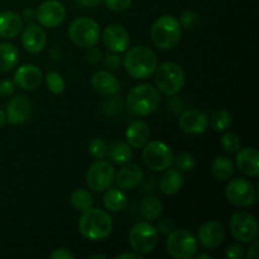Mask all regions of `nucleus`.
Listing matches in <instances>:
<instances>
[{
	"label": "nucleus",
	"instance_id": "1",
	"mask_svg": "<svg viewBox=\"0 0 259 259\" xmlns=\"http://www.w3.org/2000/svg\"><path fill=\"white\" fill-rule=\"evenodd\" d=\"M123 65L125 71L134 78L144 80L151 77L158 66L157 55L148 47L137 46L132 47L123 57Z\"/></svg>",
	"mask_w": 259,
	"mask_h": 259
},
{
	"label": "nucleus",
	"instance_id": "2",
	"mask_svg": "<svg viewBox=\"0 0 259 259\" xmlns=\"http://www.w3.org/2000/svg\"><path fill=\"white\" fill-rule=\"evenodd\" d=\"M113 219L101 209H93L82 212L78 220V229L83 238L93 242L104 240L113 232Z\"/></svg>",
	"mask_w": 259,
	"mask_h": 259
},
{
	"label": "nucleus",
	"instance_id": "3",
	"mask_svg": "<svg viewBox=\"0 0 259 259\" xmlns=\"http://www.w3.org/2000/svg\"><path fill=\"white\" fill-rule=\"evenodd\" d=\"M158 89L149 83H141L131 89L126 96L128 110L136 116H147L154 113L161 105Z\"/></svg>",
	"mask_w": 259,
	"mask_h": 259
},
{
	"label": "nucleus",
	"instance_id": "4",
	"mask_svg": "<svg viewBox=\"0 0 259 259\" xmlns=\"http://www.w3.org/2000/svg\"><path fill=\"white\" fill-rule=\"evenodd\" d=\"M181 25L174 15H162L157 18L151 28V38L157 48L163 51L172 50L181 39Z\"/></svg>",
	"mask_w": 259,
	"mask_h": 259
},
{
	"label": "nucleus",
	"instance_id": "5",
	"mask_svg": "<svg viewBox=\"0 0 259 259\" xmlns=\"http://www.w3.org/2000/svg\"><path fill=\"white\" fill-rule=\"evenodd\" d=\"M154 82L158 91L167 96H175L184 89L186 76L180 65L175 62H164L157 66L154 71Z\"/></svg>",
	"mask_w": 259,
	"mask_h": 259
},
{
	"label": "nucleus",
	"instance_id": "6",
	"mask_svg": "<svg viewBox=\"0 0 259 259\" xmlns=\"http://www.w3.org/2000/svg\"><path fill=\"white\" fill-rule=\"evenodd\" d=\"M68 35L78 47H94L100 39V25L93 18H76L68 27Z\"/></svg>",
	"mask_w": 259,
	"mask_h": 259
},
{
	"label": "nucleus",
	"instance_id": "7",
	"mask_svg": "<svg viewBox=\"0 0 259 259\" xmlns=\"http://www.w3.org/2000/svg\"><path fill=\"white\" fill-rule=\"evenodd\" d=\"M129 245L139 254H149L158 244V232L148 222H139L129 230Z\"/></svg>",
	"mask_w": 259,
	"mask_h": 259
},
{
	"label": "nucleus",
	"instance_id": "8",
	"mask_svg": "<svg viewBox=\"0 0 259 259\" xmlns=\"http://www.w3.org/2000/svg\"><path fill=\"white\" fill-rule=\"evenodd\" d=\"M142 157L144 164L152 171L162 172L174 166V152L171 147L161 141L147 142Z\"/></svg>",
	"mask_w": 259,
	"mask_h": 259
},
{
	"label": "nucleus",
	"instance_id": "9",
	"mask_svg": "<svg viewBox=\"0 0 259 259\" xmlns=\"http://www.w3.org/2000/svg\"><path fill=\"white\" fill-rule=\"evenodd\" d=\"M166 249L176 259H192L196 257L197 239L186 229L172 230L166 240Z\"/></svg>",
	"mask_w": 259,
	"mask_h": 259
},
{
	"label": "nucleus",
	"instance_id": "10",
	"mask_svg": "<svg viewBox=\"0 0 259 259\" xmlns=\"http://www.w3.org/2000/svg\"><path fill=\"white\" fill-rule=\"evenodd\" d=\"M225 197L232 205L237 207H249L257 199L255 187L249 180L238 177L233 179L225 189Z\"/></svg>",
	"mask_w": 259,
	"mask_h": 259
},
{
	"label": "nucleus",
	"instance_id": "11",
	"mask_svg": "<svg viewBox=\"0 0 259 259\" xmlns=\"http://www.w3.org/2000/svg\"><path fill=\"white\" fill-rule=\"evenodd\" d=\"M115 181V169L113 164L104 159H96L86 172V184L93 191L103 192L110 189Z\"/></svg>",
	"mask_w": 259,
	"mask_h": 259
},
{
	"label": "nucleus",
	"instance_id": "12",
	"mask_svg": "<svg viewBox=\"0 0 259 259\" xmlns=\"http://www.w3.org/2000/svg\"><path fill=\"white\" fill-rule=\"evenodd\" d=\"M232 235L242 243H250L258 237V222L252 214L247 211H237L229 220Z\"/></svg>",
	"mask_w": 259,
	"mask_h": 259
},
{
	"label": "nucleus",
	"instance_id": "13",
	"mask_svg": "<svg viewBox=\"0 0 259 259\" xmlns=\"http://www.w3.org/2000/svg\"><path fill=\"white\" fill-rule=\"evenodd\" d=\"M66 18V8L58 0H47L38 7L35 19L46 28H56L63 23Z\"/></svg>",
	"mask_w": 259,
	"mask_h": 259
},
{
	"label": "nucleus",
	"instance_id": "14",
	"mask_svg": "<svg viewBox=\"0 0 259 259\" xmlns=\"http://www.w3.org/2000/svg\"><path fill=\"white\" fill-rule=\"evenodd\" d=\"M179 125L184 133L190 136H199L206 132L209 118L199 109H186L179 118Z\"/></svg>",
	"mask_w": 259,
	"mask_h": 259
},
{
	"label": "nucleus",
	"instance_id": "15",
	"mask_svg": "<svg viewBox=\"0 0 259 259\" xmlns=\"http://www.w3.org/2000/svg\"><path fill=\"white\" fill-rule=\"evenodd\" d=\"M225 239V228L217 220L204 223L197 230V240L206 249H214L219 247Z\"/></svg>",
	"mask_w": 259,
	"mask_h": 259
},
{
	"label": "nucleus",
	"instance_id": "16",
	"mask_svg": "<svg viewBox=\"0 0 259 259\" xmlns=\"http://www.w3.org/2000/svg\"><path fill=\"white\" fill-rule=\"evenodd\" d=\"M103 42L108 50L114 53L125 52L131 43L128 30L119 24H111L103 33Z\"/></svg>",
	"mask_w": 259,
	"mask_h": 259
},
{
	"label": "nucleus",
	"instance_id": "17",
	"mask_svg": "<svg viewBox=\"0 0 259 259\" xmlns=\"http://www.w3.org/2000/svg\"><path fill=\"white\" fill-rule=\"evenodd\" d=\"M43 73L35 65H22L14 73V83L23 90L32 91L42 85Z\"/></svg>",
	"mask_w": 259,
	"mask_h": 259
},
{
	"label": "nucleus",
	"instance_id": "18",
	"mask_svg": "<svg viewBox=\"0 0 259 259\" xmlns=\"http://www.w3.org/2000/svg\"><path fill=\"white\" fill-rule=\"evenodd\" d=\"M32 113L30 101L25 96H15L7 104V120L12 125H22L29 119Z\"/></svg>",
	"mask_w": 259,
	"mask_h": 259
},
{
	"label": "nucleus",
	"instance_id": "19",
	"mask_svg": "<svg viewBox=\"0 0 259 259\" xmlns=\"http://www.w3.org/2000/svg\"><path fill=\"white\" fill-rule=\"evenodd\" d=\"M22 45L29 53H39L47 46V35L42 27L30 23L22 29Z\"/></svg>",
	"mask_w": 259,
	"mask_h": 259
},
{
	"label": "nucleus",
	"instance_id": "20",
	"mask_svg": "<svg viewBox=\"0 0 259 259\" xmlns=\"http://www.w3.org/2000/svg\"><path fill=\"white\" fill-rule=\"evenodd\" d=\"M143 171L136 163L123 164L118 174H115V181L121 190L137 189L143 181Z\"/></svg>",
	"mask_w": 259,
	"mask_h": 259
},
{
	"label": "nucleus",
	"instance_id": "21",
	"mask_svg": "<svg viewBox=\"0 0 259 259\" xmlns=\"http://www.w3.org/2000/svg\"><path fill=\"white\" fill-rule=\"evenodd\" d=\"M238 167L247 176L258 177L259 175V152L253 147H245L237 152Z\"/></svg>",
	"mask_w": 259,
	"mask_h": 259
},
{
	"label": "nucleus",
	"instance_id": "22",
	"mask_svg": "<svg viewBox=\"0 0 259 259\" xmlns=\"http://www.w3.org/2000/svg\"><path fill=\"white\" fill-rule=\"evenodd\" d=\"M91 85L94 90L104 96H114L120 89L118 78L109 71H98L91 77Z\"/></svg>",
	"mask_w": 259,
	"mask_h": 259
},
{
	"label": "nucleus",
	"instance_id": "23",
	"mask_svg": "<svg viewBox=\"0 0 259 259\" xmlns=\"http://www.w3.org/2000/svg\"><path fill=\"white\" fill-rule=\"evenodd\" d=\"M149 136H151V131H149L148 124L141 119L132 121L125 131L126 142L133 148H143L148 142Z\"/></svg>",
	"mask_w": 259,
	"mask_h": 259
},
{
	"label": "nucleus",
	"instance_id": "24",
	"mask_svg": "<svg viewBox=\"0 0 259 259\" xmlns=\"http://www.w3.org/2000/svg\"><path fill=\"white\" fill-rule=\"evenodd\" d=\"M23 29V19L18 13L7 10L0 13V37L12 39Z\"/></svg>",
	"mask_w": 259,
	"mask_h": 259
},
{
	"label": "nucleus",
	"instance_id": "25",
	"mask_svg": "<svg viewBox=\"0 0 259 259\" xmlns=\"http://www.w3.org/2000/svg\"><path fill=\"white\" fill-rule=\"evenodd\" d=\"M184 186V176L177 168H168L159 180V189L167 196L179 194Z\"/></svg>",
	"mask_w": 259,
	"mask_h": 259
},
{
	"label": "nucleus",
	"instance_id": "26",
	"mask_svg": "<svg viewBox=\"0 0 259 259\" xmlns=\"http://www.w3.org/2000/svg\"><path fill=\"white\" fill-rule=\"evenodd\" d=\"M108 154L113 163L123 166V164L132 161V158H133V149L125 142L115 141L108 148Z\"/></svg>",
	"mask_w": 259,
	"mask_h": 259
},
{
	"label": "nucleus",
	"instance_id": "27",
	"mask_svg": "<svg viewBox=\"0 0 259 259\" xmlns=\"http://www.w3.org/2000/svg\"><path fill=\"white\" fill-rule=\"evenodd\" d=\"M19 62V51L12 43H0V72H9Z\"/></svg>",
	"mask_w": 259,
	"mask_h": 259
},
{
	"label": "nucleus",
	"instance_id": "28",
	"mask_svg": "<svg viewBox=\"0 0 259 259\" xmlns=\"http://www.w3.org/2000/svg\"><path fill=\"white\" fill-rule=\"evenodd\" d=\"M104 205L111 212L123 211L128 205V196L121 189H110L104 195Z\"/></svg>",
	"mask_w": 259,
	"mask_h": 259
},
{
	"label": "nucleus",
	"instance_id": "29",
	"mask_svg": "<svg viewBox=\"0 0 259 259\" xmlns=\"http://www.w3.org/2000/svg\"><path fill=\"white\" fill-rule=\"evenodd\" d=\"M212 175L219 181H228L234 175V163L225 156H218L211 166Z\"/></svg>",
	"mask_w": 259,
	"mask_h": 259
},
{
	"label": "nucleus",
	"instance_id": "30",
	"mask_svg": "<svg viewBox=\"0 0 259 259\" xmlns=\"http://www.w3.org/2000/svg\"><path fill=\"white\" fill-rule=\"evenodd\" d=\"M141 211L144 219L154 222V220H158L161 218L162 212H163V204L158 197L148 196L142 202Z\"/></svg>",
	"mask_w": 259,
	"mask_h": 259
},
{
	"label": "nucleus",
	"instance_id": "31",
	"mask_svg": "<svg viewBox=\"0 0 259 259\" xmlns=\"http://www.w3.org/2000/svg\"><path fill=\"white\" fill-rule=\"evenodd\" d=\"M71 204H72L73 209L77 211H86L90 207H93L94 197L89 191L83 189H77L72 192L71 195Z\"/></svg>",
	"mask_w": 259,
	"mask_h": 259
},
{
	"label": "nucleus",
	"instance_id": "32",
	"mask_svg": "<svg viewBox=\"0 0 259 259\" xmlns=\"http://www.w3.org/2000/svg\"><path fill=\"white\" fill-rule=\"evenodd\" d=\"M46 85H47L48 90L52 94H55V95H61V94L65 93V80L56 71H51V72L47 73V76H46Z\"/></svg>",
	"mask_w": 259,
	"mask_h": 259
},
{
	"label": "nucleus",
	"instance_id": "33",
	"mask_svg": "<svg viewBox=\"0 0 259 259\" xmlns=\"http://www.w3.org/2000/svg\"><path fill=\"white\" fill-rule=\"evenodd\" d=\"M232 125V114L227 110H218L211 116V126L215 132L227 131Z\"/></svg>",
	"mask_w": 259,
	"mask_h": 259
},
{
	"label": "nucleus",
	"instance_id": "34",
	"mask_svg": "<svg viewBox=\"0 0 259 259\" xmlns=\"http://www.w3.org/2000/svg\"><path fill=\"white\" fill-rule=\"evenodd\" d=\"M174 164L181 172H190L196 166V159L189 152H181L174 159Z\"/></svg>",
	"mask_w": 259,
	"mask_h": 259
},
{
	"label": "nucleus",
	"instance_id": "35",
	"mask_svg": "<svg viewBox=\"0 0 259 259\" xmlns=\"http://www.w3.org/2000/svg\"><path fill=\"white\" fill-rule=\"evenodd\" d=\"M88 151L94 159H103L108 154V144L104 139L94 138L89 143Z\"/></svg>",
	"mask_w": 259,
	"mask_h": 259
},
{
	"label": "nucleus",
	"instance_id": "36",
	"mask_svg": "<svg viewBox=\"0 0 259 259\" xmlns=\"http://www.w3.org/2000/svg\"><path fill=\"white\" fill-rule=\"evenodd\" d=\"M220 146L225 152L229 153H237L240 149V139L237 134L234 133H225L224 136L220 138Z\"/></svg>",
	"mask_w": 259,
	"mask_h": 259
},
{
	"label": "nucleus",
	"instance_id": "37",
	"mask_svg": "<svg viewBox=\"0 0 259 259\" xmlns=\"http://www.w3.org/2000/svg\"><path fill=\"white\" fill-rule=\"evenodd\" d=\"M200 23V15L195 10H186L180 17V25L186 29H194Z\"/></svg>",
	"mask_w": 259,
	"mask_h": 259
},
{
	"label": "nucleus",
	"instance_id": "38",
	"mask_svg": "<svg viewBox=\"0 0 259 259\" xmlns=\"http://www.w3.org/2000/svg\"><path fill=\"white\" fill-rule=\"evenodd\" d=\"M106 7L115 13L125 12L131 8L132 0H104Z\"/></svg>",
	"mask_w": 259,
	"mask_h": 259
},
{
	"label": "nucleus",
	"instance_id": "39",
	"mask_svg": "<svg viewBox=\"0 0 259 259\" xmlns=\"http://www.w3.org/2000/svg\"><path fill=\"white\" fill-rule=\"evenodd\" d=\"M225 257L229 259H242L244 257V248L239 244H232L225 250Z\"/></svg>",
	"mask_w": 259,
	"mask_h": 259
},
{
	"label": "nucleus",
	"instance_id": "40",
	"mask_svg": "<svg viewBox=\"0 0 259 259\" xmlns=\"http://www.w3.org/2000/svg\"><path fill=\"white\" fill-rule=\"evenodd\" d=\"M15 91V83L10 80H3L0 81V95L4 98H9L14 94Z\"/></svg>",
	"mask_w": 259,
	"mask_h": 259
},
{
	"label": "nucleus",
	"instance_id": "41",
	"mask_svg": "<svg viewBox=\"0 0 259 259\" xmlns=\"http://www.w3.org/2000/svg\"><path fill=\"white\" fill-rule=\"evenodd\" d=\"M121 58L118 55H109L105 57V66L111 71H116L121 66Z\"/></svg>",
	"mask_w": 259,
	"mask_h": 259
},
{
	"label": "nucleus",
	"instance_id": "42",
	"mask_svg": "<svg viewBox=\"0 0 259 259\" xmlns=\"http://www.w3.org/2000/svg\"><path fill=\"white\" fill-rule=\"evenodd\" d=\"M86 50H88V52H86V58H88L89 62L91 63L100 62L101 58H103V53H101V51L99 50V48H96L95 46H94V47L86 48Z\"/></svg>",
	"mask_w": 259,
	"mask_h": 259
},
{
	"label": "nucleus",
	"instance_id": "43",
	"mask_svg": "<svg viewBox=\"0 0 259 259\" xmlns=\"http://www.w3.org/2000/svg\"><path fill=\"white\" fill-rule=\"evenodd\" d=\"M51 259H73L75 255L66 248H57L51 253Z\"/></svg>",
	"mask_w": 259,
	"mask_h": 259
},
{
	"label": "nucleus",
	"instance_id": "44",
	"mask_svg": "<svg viewBox=\"0 0 259 259\" xmlns=\"http://www.w3.org/2000/svg\"><path fill=\"white\" fill-rule=\"evenodd\" d=\"M174 229V222L171 219H162L158 223V230L157 232L162 233V234H169Z\"/></svg>",
	"mask_w": 259,
	"mask_h": 259
},
{
	"label": "nucleus",
	"instance_id": "45",
	"mask_svg": "<svg viewBox=\"0 0 259 259\" xmlns=\"http://www.w3.org/2000/svg\"><path fill=\"white\" fill-rule=\"evenodd\" d=\"M259 243L254 242L252 245L249 247L247 253V258L248 259H257L259 257Z\"/></svg>",
	"mask_w": 259,
	"mask_h": 259
},
{
	"label": "nucleus",
	"instance_id": "46",
	"mask_svg": "<svg viewBox=\"0 0 259 259\" xmlns=\"http://www.w3.org/2000/svg\"><path fill=\"white\" fill-rule=\"evenodd\" d=\"M76 2H77L81 7L93 8V7H96V5L100 4V3L104 2V0H76Z\"/></svg>",
	"mask_w": 259,
	"mask_h": 259
},
{
	"label": "nucleus",
	"instance_id": "47",
	"mask_svg": "<svg viewBox=\"0 0 259 259\" xmlns=\"http://www.w3.org/2000/svg\"><path fill=\"white\" fill-rule=\"evenodd\" d=\"M128 258H134V259H143V255L139 254V253H121V254H118L115 259H128Z\"/></svg>",
	"mask_w": 259,
	"mask_h": 259
},
{
	"label": "nucleus",
	"instance_id": "48",
	"mask_svg": "<svg viewBox=\"0 0 259 259\" xmlns=\"http://www.w3.org/2000/svg\"><path fill=\"white\" fill-rule=\"evenodd\" d=\"M23 19L25 22H32V20L35 19V12L33 9H25L23 12Z\"/></svg>",
	"mask_w": 259,
	"mask_h": 259
},
{
	"label": "nucleus",
	"instance_id": "49",
	"mask_svg": "<svg viewBox=\"0 0 259 259\" xmlns=\"http://www.w3.org/2000/svg\"><path fill=\"white\" fill-rule=\"evenodd\" d=\"M5 123H7V115H5V111L0 109V128L4 126Z\"/></svg>",
	"mask_w": 259,
	"mask_h": 259
},
{
	"label": "nucleus",
	"instance_id": "50",
	"mask_svg": "<svg viewBox=\"0 0 259 259\" xmlns=\"http://www.w3.org/2000/svg\"><path fill=\"white\" fill-rule=\"evenodd\" d=\"M197 259H211V255H209V254H199V255H197Z\"/></svg>",
	"mask_w": 259,
	"mask_h": 259
},
{
	"label": "nucleus",
	"instance_id": "51",
	"mask_svg": "<svg viewBox=\"0 0 259 259\" xmlns=\"http://www.w3.org/2000/svg\"><path fill=\"white\" fill-rule=\"evenodd\" d=\"M89 258L93 259V258H101V259H106L105 255H101V254H93V255H89Z\"/></svg>",
	"mask_w": 259,
	"mask_h": 259
}]
</instances>
